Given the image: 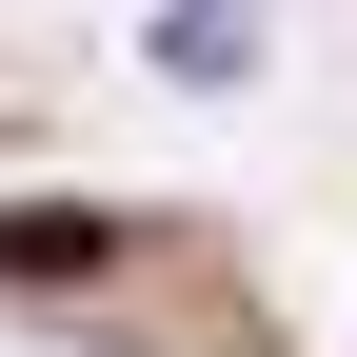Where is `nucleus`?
<instances>
[{"instance_id":"1","label":"nucleus","mask_w":357,"mask_h":357,"mask_svg":"<svg viewBox=\"0 0 357 357\" xmlns=\"http://www.w3.org/2000/svg\"><path fill=\"white\" fill-rule=\"evenodd\" d=\"M139 258V218H100V199H0V298H79V278H119Z\"/></svg>"},{"instance_id":"2","label":"nucleus","mask_w":357,"mask_h":357,"mask_svg":"<svg viewBox=\"0 0 357 357\" xmlns=\"http://www.w3.org/2000/svg\"><path fill=\"white\" fill-rule=\"evenodd\" d=\"M159 60H178V79H238V60H258V0H178Z\"/></svg>"},{"instance_id":"3","label":"nucleus","mask_w":357,"mask_h":357,"mask_svg":"<svg viewBox=\"0 0 357 357\" xmlns=\"http://www.w3.org/2000/svg\"><path fill=\"white\" fill-rule=\"evenodd\" d=\"M79 357H139V337H79Z\"/></svg>"}]
</instances>
